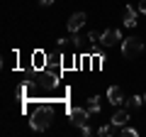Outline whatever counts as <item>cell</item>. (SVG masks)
<instances>
[{
  "instance_id": "cell-1",
  "label": "cell",
  "mask_w": 146,
  "mask_h": 137,
  "mask_svg": "<svg viewBox=\"0 0 146 137\" xmlns=\"http://www.w3.org/2000/svg\"><path fill=\"white\" fill-rule=\"evenodd\" d=\"M51 120H54V110L51 108L49 105H36L34 113L29 115V127L36 130V132H44V130H49Z\"/></svg>"
},
{
  "instance_id": "cell-2",
  "label": "cell",
  "mask_w": 146,
  "mask_h": 137,
  "mask_svg": "<svg viewBox=\"0 0 146 137\" xmlns=\"http://www.w3.org/2000/svg\"><path fill=\"white\" fill-rule=\"evenodd\" d=\"M144 49H146V47H144V42H141L139 37H127V39H122V54H124V59L139 56Z\"/></svg>"
},
{
  "instance_id": "cell-3",
  "label": "cell",
  "mask_w": 146,
  "mask_h": 137,
  "mask_svg": "<svg viewBox=\"0 0 146 137\" xmlns=\"http://www.w3.org/2000/svg\"><path fill=\"white\" fill-rule=\"evenodd\" d=\"M122 42V32L117 30V27H110V30H105L102 34H100V47L110 49V47H115V44Z\"/></svg>"
},
{
  "instance_id": "cell-4",
  "label": "cell",
  "mask_w": 146,
  "mask_h": 137,
  "mask_svg": "<svg viewBox=\"0 0 146 137\" xmlns=\"http://www.w3.org/2000/svg\"><path fill=\"white\" fill-rule=\"evenodd\" d=\"M68 118H71V122L76 127H83V125H88V120H90V110L88 108H71V110H68Z\"/></svg>"
},
{
  "instance_id": "cell-5",
  "label": "cell",
  "mask_w": 146,
  "mask_h": 137,
  "mask_svg": "<svg viewBox=\"0 0 146 137\" xmlns=\"http://www.w3.org/2000/svg\"><path fill=\"white\" fill-rule=\"evenodd\" d=\"M85 20H88V17H85V12H73V15L68 17V25H66L68 32H71V34H73V32H78L80 27L85 25Z\"/></svg>"
},
{
  "instance_id": "cell-6",
  "label": "cell",
  "mask_w": 146,
  "mask_h": 137,
  "mask_svg": "<svg viewBox=\"0 0 146 137\" xmlns=\"http://www.w3.org/2000/svg\"><path fill=\"white\" fill-rule=\"evenodd\" d=\"M107 100L112 105H122V103H124V91H122L119 86H110L107 88Z\"/></svg>"
},
{
  "instance_id": "cell-7",
  "label": "cell",
  "mask_w": 146,
  "mask_h": 137,
  "mask_svg": "<svg viewBox=\"0 0 146 137\" xmlns=\"http://www.w3.org/2000/svg\"><path fill=\"white\" fill-rule=\"evenodd\" d=\"M136 12L139 10H134V7H124V12H122V25L124 27H136L139 22H136Z\"/></svg>"
},
{
  "instance_id": "cell-8",
  "label": "cell",
  "mask_w": 146,
  "mask_h": 137,
  "mask_svg": "<svg viewBox=\"0 0 146 137\" xmlns=\"http://www.w3.org/2000/svg\"><path fill=\"white\" fill-rule=\"evenodd\" d=\"M61 66H63V64L58 61V59H49L44 68H46V74H49V76H54V79H61Z\"/></svg>"
},
{
  "instance_id": "cell-9",
  "label": "cell",
  "mask_w": 146,
  "mask_h": 137,
  "mask_svg": "<svg viewBox=\"0 0 146 137\" xmlns=\"http://www.w3.org/2000/svg\"><path fill=\"white\" fill-rule=\"evenodd\" d=\"M32 66L34 68H44L46 66V54L44 52H34L32 54Z\"/></svg>"
},
{
  "instance_id": "cell-10",
  "label": "cell",
  "mask_w": 146,
  "mask_h": 137,
  "mask_svg": "<svg viewBox=\"0 0 146 137\" xmlns=\"http://www.w3.org/2000/svg\"><path fill=\"white\" fill-rule=\"evenodd\" d=\"M98 135L100 137H110V135H119V127L115 125V122H110V125H102L98 130Z\"/></svg>"
},
{
  "instance_id": "cell-11",
  "label": "cell",
  "mask_w": 146,
  "mask_h": 137,
  "mask_svg": "<svg viewBox=\"0 0 146 137\" xmlns=\"http://www.w3.org/2000/svg\"><path fill=\"white\" fill-rule=\"evenodd\" d=\"M127 120H129V113H127V110H117L110 122H115L117 127H122V125H127Z\"/></svg>"
},
{
  "instance_id": "cell-12",
  "label": "cell",
  "mask_w": 146,
  "mask_h": 137,
  "mask_svg": "<svg viewBox=\"0 0 146 137\" xmlns=\"http://www.w3.org/2000/svg\"><path fill=\"white\" fill-rule=\"evenodd\" d=\"M88 110L90 113H100V98L98 95H93V98L88 100Z\"/></svg>"
},
{
  "instance_id": "cell-13",
  "label": "cell",
  "mask_w": 146,
  "mask_h": 137,
  "mask_svg": "<svg viewBox=\"0 0 146 137\" xmlns=\"http://www.w3.org/2000/svg\"><path fill=\"white\" fill-rule=\"evenodd\" d=\"M119 135H122V137H136L139 132H136L134 127H127V125H122V127H119Z\"/></svg>"
},
{
  "instance_id": "cell-14",
  "label": "cell",
  "mask_w": 146,
  "mask_h": 137,
  "mask_svg": "<svg viewBox=\"0 0 146 137\" xmlns=\"http://www.w3.org/2000/svg\"><path fill=\"white\" fill-rule=\"evenodd\" d=\"M141 103H144V95H131V100H129V105H131V108H139Z\"/></svg>"
},
{
  "instance_id": "cell-15",
  "label": "cell",
  "mask_w": 146,
  "mask_h": 137,
  "mask_svg": "<svg viewBox=\"0 0 146 137\" xmlns=\"http://www.w3.org/2000/svg\"><path fill=\"white\" fill-rule=\"evenodd\" d=\"M78 130H80V135H83V137H90V135H93V130H90L88 125H83V127H78Z\"/></svg>"
},
{
  "instance_id": "cell-16",
  "label": "cell",
  "mask_w": 146,
  "mask_h": 137,
  "mask_svg": "<svg viewBox=\"0 0 146 137\" xmlns=\"http://www.w3.org/2000/svg\"><path fill=\"white\" fill-rule=\"evenodd\" d=\"M88 39H90V42H93V44H95V42L100 44V34H98V32H90V34H88Z\"/></svg>"
},
{
  "instance_id": "cell-17",
  "label": "cell",
  "mask_w": 146,
  "mask_h": 137,
  "mask_svg": "<svg viewBox=\"0 0 146 137\" xmlns=\"http://www.w3.org/2000/svg\"><path fill=\"white\" fill-rule=\"evenodd\" d=\"M136 10H139V12H146V0H139V5H136Z\"/></svg>"
},
{
  "instance_id": "cell-18",
  "label": "cell",
  "mask_w": 146,
  "mask_h": 137,
  "mask_svg": "<svg viewBox=\"0 0 146 137\" xmlns=\"http://www.w3.org/2000/svg\"><path fill=\"white\" fill-rule=\"evenodd\" d=\"M56 0H39V5H44V7H49V5H54Z\"/></svg>"
},
{
  "instance_id": "cell-19",
  "label": "cell",
  "mask_w": 146,
  "mask_h": 137,
  "mask_svg": "<svg viewBox=\"0 0 146 137\" xmlns=\"http://www.w3.org/2000/svg\"><path fill=\"white\" fill-rule=\"evenodd\" d=\"M144 103H146V95H144Z\"/></svg>"
}]
</instances>
